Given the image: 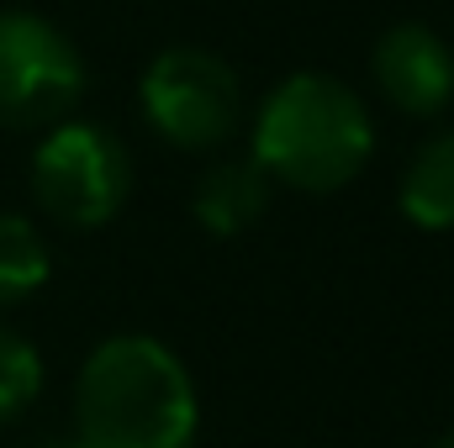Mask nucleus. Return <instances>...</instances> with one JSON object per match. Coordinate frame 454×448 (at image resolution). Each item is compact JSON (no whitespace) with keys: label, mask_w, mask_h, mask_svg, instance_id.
I'll list each match as a JSON object with an SVG mask.
<instances>
[{"label":"nucleus","mask_w":454,"mask_h":448,"mask_svg":"<svg viewBox=\"0 0 454 448\" xmlns=\"http://www.w3.org/2000/svg\"><path fill=\"white\" fill-rule=\"evenodd\" d=\"M434 448H454V433H444V438H439V444H434Z\"/></svg>","instance_id":"nucleus-11"},{"label":"nucleus","mask_w":454,"mask_h":448,"mask_svg":"<svg viewBox=\"0 0 454 448\" xmlns=\"http://www.w3.org/2000/svg\"><path fill=\"white\" fill-rule=\"evenodd\" d=\"M370 69L380 96L407 116H439L454 101V53L423 21H402L380 32Z\"/></svg>","instance_id":"nucleus-6"},{"label":"nucleus","mask_w":454,"mask_h":448,"mask_svg":"<svg viewBox=\"0 0 454 448\" xmlns=\"http://www.w3.org/2000/svg\"><path fill=\"white\" fill-rule=\"evenodd\" d=\"M196 222L217 237H238L264 217L270 206V174L254 158H217L196 185Z\"/></svg>","instance_id":"nucleus-7"},{"label":"nucleus","mask_w":454,"mask_h":448,"mask_svg":"<svg viewBox=\"0 0 454 448\" xmlns=\"http://www.w3.org/2000/svg\"><path fill=\"white\" fill-rule=\"evenodd\" d=\"M80 96L85 64L74 42L32 11H0V132L59 127Z\"/></svg>","instance_id":"nucleus-4"},{"label":"nucleus","mask_w":454,"mask_h":448,"mask_svg":"<svg viewBox=\"0 0 454 448\" xmlns=\"http://www.w3.org/2000/svg\"><path fill=\"white\" fill-rule=\"evenodd\" d=\"M143 112L164 143L207 153L232 137V127L243 116V90L217 53L164 48L143 74Z\"/></svg>","instance_id":"nucleus-5"},{"label":"nucleus","mask_w":454,"mask_h":448,"mask_svg":"<svg viewBox=\"0 0 454 448\" xmlns=\"http://www.w3.org/2000/svg\"><path fill=\"white\" fill-rule=\"evenodd\" d=\"M196 385L159 337H106L74 380L69 448H191Z\"/></svg>","instance_id":"nucleus-1"},{"label":"nucleus","mask_w":454,"mask_h":448,"mask_svg":"<svg viewBox=\"0 0 454 448\" xmlns=\"http://www.w3.org/2000/svg\"><path fill=\"white\" fill-rule=\"evenodd\" d=\"M402 212H407V222L428 227V232H450L454 227V127L428 137L418 148V158L407 164Z\"/></svg>","instance_id":"nucleus-8"},{"label":"nucleus","mask_w":454,"mask_h":448,"mask_svg":"<svg viewBox=\"0 0 454 448\" xmlns=\"http://www.w3.org/2000/svg\"><path fill=\"white\" fill-rule=\"evenodd\" d=\"M375 153L364 101L333 74H291L270 90L254 121V164L307 196L343 190Z\"/></svg>","instance_id":"nucleus-2"},{"label":"nucleus","mask_w":454,"mask_h":448,"mask_svg":"<svg viewBox=\"0 0 454 448\" xmlns=\"http://www.w3.org/2000/svg\"><path fill=\"white\" fill-rule=\"evenodd\" d=\"M48 269H53V259H48V243L37 237V227L21 217H0V306H16L32 290H43Z\"/></svg>","instance_id":"nucleus-9"},{"label":"nucleus","mask_w":454,"mask_h":448,"mask_svg":"<svg viewBox=\"0 0 454 448\" xmlns=\"http://www.w3.org/2000/svg\"><path fill=\"white\" fill-rule=\"evenodd\" d=\"M43 390V359L21 333L0 328V422L16 417L21 406H32V396Z\"/></svg>","instance_id":"nucleus-10"},{"label":"nucleus","mask_w":454,"mask_h":448,"mask_svg":"<svg viewBox=\"0 0 454 448\" xmlns=\"http://www.w3.org/2000/svg\"><path fill=\"white\" fill-rule=\"evenodd\" d=\"M132 190V158L112 132L90 121L48 127L32 153V196L59 227H101L121 212Z\"/></svg>","instance_id":"nucleus-3"}]
</instances>
